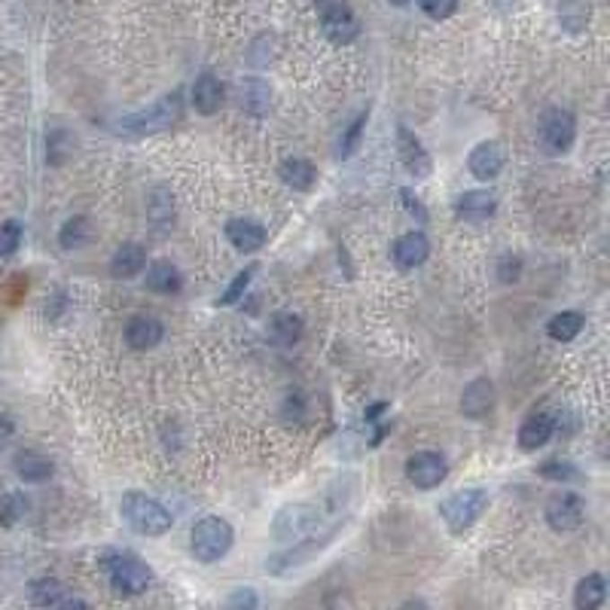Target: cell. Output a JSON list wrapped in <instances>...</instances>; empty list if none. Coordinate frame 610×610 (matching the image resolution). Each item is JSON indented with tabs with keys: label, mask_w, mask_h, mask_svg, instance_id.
<instances>
[{
	"label": "cell",
	"mask_w": 610,
	"mask_h": 610,
	"mask_svg": "<svg viewBox=\"0 0 610 610\" xmlns=\"http://www.w3.org/2000/svg\"><path fill=\"white\" fill-rule=\"evenodd\" d=\"M272 34H260L257 40L251 43V49H247V65L251 67H266L269 61H272Z\"/></svg>",
	"instance_id": "74e56055"
},
{
	"label": "cell",
	"mask_w": 610,
	"mask_h": 610,
	"mask_svg": "<svg viewBox=\"0 0 610 610\" xmlns=\"http://www.w3.org/2000/svg\"><path fill=\"white\" fill-rule=\"evenodd\" d=\"M223 104V83L214 74H202L192 83V107H196L202 117L217 113Z\"/></svg>",
	"instance_id": "7402d4cb"
},
{
	"label": "cell",
	"mask_w": 610,
	"mask_h": 610,
	"mask_svg": "<svg viewBox=\"0 0 610 610\" xmlns=\"http://www.w3.org/2000/svg\"><path fill=\"white\" fill-rule=\"evenodd\" d=\"M559 22H561V28L570 31V34L583 31L589 25V0H561Z\"/></svg>",
	"instance_id": "1f68e13d"
},
{
	"label": "cell",
	"mask_w": 610,
	"mask_h": 610,
	"mask_svg": "<svg viewBox=\"0 0 610 610\" xmlns=\"http://www.w3.org/2000/svg\"><path fill=\"white\" fill-rule=\"evenodd\" d=\"M305 333V323L299 314L293 312H275L269 318V336L275 339L278 345H296Z\"/></svg>",
	"instance_id": "484cf974"
},
{
	"label": "cell",
	"mask_w": 610,
	"mask_h": 610,
	"mask_svg": "<svg viewBox=\"0 0 610 610\" xmlns=\"http://www.w3.org/2000/svg\"><path fill=\"white\" fill-rule=\"evenodd\" d=\"M226 238L235 251L242 253H257L262 244H266V229L260 226L257 220H247V217H233L226 223Z\"/></svg>",
	"instance_id": "e0dca14e"
},
{
	"label": "cell",
	"mask_w": 610,
	"mask_h": 610,
	"mask_svg": "<svg viewBox=\"0 0 610 610\" xmlns=\"http://www.w3.org/2000/svg\"><path fill=\"white\" fill-rule=\"evenodd\" d=\"M19 244H22V223L6 220L4 226H0V257H13V253L19 251Z\"/></svg>",
	"instance_id": "f35d334b"
},
{
	"label": "cell",
	"mask_w": 610,
	"mask_h": 610,
	"mask_svg": "<svg viewBox=\"0 0 610 610\" xmlns=\"http://www.w3.org/2000/svg\"><path fill=\"white\" fill-rule=\"evenodd\" d=\"M491 406H494V385L489 378H473L464 388V393H461V412H464L467 419L480 421L491 412Z\"/></svg>",
	"instance_id": "d6986e66"
},
{
	"label": "cell",
	"mask_w": 610,
	"mask_h": 610,
	"mask_svg": "<svg viewBox=\"0 0 610 610\" xmlns=\"http://www.w3.org/2000/svg\"><path fill=\"white\" fill-rule=\"evenodd\" d=\"M122 516H126V522L137 535H146V537H162L165 531H172V522H174L172 513H168L156 498L141 491H128L126 498H122Z\"/></svg>",
	"instance_id": "3957f363"
},
{
	"label": "cell",
	"mask_w": 610,
	"mask_h": 610,
	"mask_svg": "<svg viewBox=\"0 0 610 610\" xmlns=\"http://www.w3.org/2000/svg\"><path fill=\"white\" fill-rule=\"evenodd\" d=\"M607 598V583L601 574H589L583 577L580 583H577V592H574V605L580 610H596L605 605Z\"/></svg>",
	"instance_id": "83f0119b"
},
{
	"label": "cell",
	"mask_w": 610,
	"mask_h": 610,
	"mask_svg": "<svg viewBox=\"0 0 610 610\" xmlns=\"http://www.w3.org/2000/svg\"><path fill=\"white\" fill-rule=\"evenodd\" d=\"M397 153H400V162H403L406 172L412 177H419V181H421V177H428L430 168H434V162H430L428 150L421 146V141L403 126L397 128Z\"/></svg>",
	"instance_id": "7c38bea8"
},
{
	"label": "cell",
	"mask_w": 610,
	"mask_h": 610,
	"mask_svg": "<svg viewBox=\"0 0 610 610\" xmlns=\"http://www.w3.org/2000/svg\"><path fill=\"white\" fill-rule=\"evenodd\" d=\"M235 544V531L233 525L220 516H208V519H199L192 525V535H190V550L196 555V561L202 565H214L220 561L223 555L233 550Z\"/></svg>",
	"instance_id": "7a4b0ae2"
},
{
	"label": "cell",
	"mask_w": 610,
	"mask_h": 610,
	"mask_svg": "<svg viewBox=\"0 0 610 610\" xmlns=\"http://www.w3.org/2000/svg\"><path fill=\"white\" fill-rule=\"evenodd\" d=\"M28 513V498L19 491H10L0 498V525H15L22 522Z\"/></svg>",
	"instance_id": "836d02e7"
},
{
	"label": "cell",
	"mask_w": 610,
	"mask_h": 610,
	"mask_svg": "<svg viewBox=\"0 0 610 610\" xmlns=\"http://www.w3.org/2000/svg\"><path fill=\"white\" fill-rule=\"evenodd\" d=\"M555 434V415L550 412H535L531 419H525L519 428V446L525 452H537L540 446H546Z\"/></svg>",
	"instance_id": "ffe728a7"
},
{
	"label": "cell",
	"mask_w": 610,
	"mask_h": 610,
	"mask_svg": "<svg viewBox=\"0 0 610 610\" xmlns=\"http://www.w3.org/2000/svg\"><path fill=\"white\" fill-rule=\"evenodd\" d=\"M537 473L544 476V480H553V482H570V480H577V467L570 464V461H559V458L544 461V464L537 467Z\"/></svg>",
	"instance_id": "d590c367"
},
{
	"label": "cell",
	"mask_w": 610,
	"mask_h": 610,
	"mask_svg": "<svg viewBox=\"0 0 610 610\" xmlns=\"http://www.w3.org/2000/svg\"><path fill=\"white\" fill-rule=\"evenodd\" d=\"M13 437V421L10 419H4V415H0V446L6 443V439Z\"/></svg>",
	"instance_id": "ee69618b"
},
{
	"label": "cell",
	"mask_w": 610,
	"mask_h": 610,
	"mask_svg": "<svg viewBox=\"0 0 610 610\" xmlns=\"http://www.w3.org/2000/svg\"><path fill=\"white\" fill-rule=\"evenodd\" d=\"M92 235H95V229H92L89 217H71L61 226L58 242L65 251H80V247H86L92 242Z\"/></svg>",
	"instance_id": "f546056e"
},
{
	"label": "cell",
	"mask_w": 610,
	"mask_h": 610,
	"mask_svg": "<svg viewBox=\"0 0 610 610\" xmlns=\"http://www.w3.org/2000/svg\"><path fill=\"white\" fill-rule=\"evenodd\" d=\"M15 473H19V480H25V482H46L52 476V461L40 452L25 449L15 455Z\"/></svg>",
	"instance_id": "4316f807"
},
{
	"label": "cell",
	"mask_w": 610,
	"mask_h": 610,
	"mask_svg": "<svg viewBox=\"0 0 610 610\" xmlns=\"http://www.w3.org/2000/svg\"><path fill=\"white\" fill-rule=\"evenodd\" d=\"M321 513L312 504H287L278 509L272 522V537L275 540H303L318 528Z\"/></svg>",
	"instance_id": "ba28073f"
},
{
	"label": "cell",
	"mask_w": 610,
	"mask_h": 610,
	"mask_svg": "<svg viewBox=\"0 0 610 610\" xmlns=\"http://www.w3.org/2000/svg\"><path fill=\"white\" fill-rule=\"evenodd\" d=\"M537 135H540V146H544L550 156H561V153H568L570 144H574V137H577L574 113L565 111V107H550V111H546L537 122Z\"/></svg>",
	"instance_id": "52a82bcc"
},
{
	"label": "cell",
	"mask_w": 610,
	"mask_h": 610,
	"mask_svg": "<svg viewBox=\"0 0 610 610\" xmlns=\"http://www.w3.org/2000/svg\"><path fill=\"white\" fill-rule=\"evenodd\" d=\"M494 211H498V199L485 190L461 192L458 202H455V217L464 223H482V220H489Z\"/></svg>",
	"instance_id": "9a60e30c"
},
{
	"label": "cell",
	"mask_w": 610,
	"mask_h": 610,
	"mask_svg": "<svg viewBox=\"0 0 610 610\" xmlns=\"http://www.w3.org/2000/svg\"><path fill=\"white\" fill-rule=\"evenodd\" d=\"M238 104L251 117H266L269 107H272V89L260 76H247V80L238 83Z\"/></svg>",
	"instance_id": "ac0fdd59"
},
{
	"label": "cell",
	"mask_w": 610,
	"mask_h": 610,
	"mask_svg": "<svg viewBox=\"0 0 610 610\" xmlns=\"http://www.w3.org/2000/svg\"><path fill=\"white\" fill-rule=\"evenodd\" d=\"M519 275H522V260L519 257H513V253L500 257V262H498V278H500V281L516 284V281H519Z\"/></svg>",
	"instance_id": "60d3db41"
},
{
	"label": "cell",
	"mask_w": 610,
	"mask_h": 610,
	"mask_svg": "<svg viewBox=\"0 0 610 610\" xmlns=\"http://www.w3.org/2000/svg\"><path fill=\"white\" fill-rule=\"evenodd\" d=\"M257 269H260V266H247V269H242V272H238V275L233 278V284H229L226 293H223L217 303H220V305H233V303H238V299L244 296V290L251 287V281H253V275H257Z\"/></svg>",
	"instance_id": "e575fe53"
},
{
	"label": "cell",
	"mask_w": 610,
	"mask_h": 610,
	"mask_svg": "<svg viewBox=\"0 0 610 610\" xmlns=\"http://www.w3.org/2000/svg\"><path fill=\"white\" fill-rule=\"evenodd\" d=\"M400 196H403V205H406V211L412 214V217H419L421 223L428 220V211H424V205L412 196V190H400Z\"/></svg>",
	"instance_id": "7bdbcfd3"
},
{
	"label": "cell",
	"mask_w": 610,
	"mask_h": 610,
	"mask_svg": "<svg viewBox=\"0 0 610 610\" xmlns=\"http://www.w3.org/2000/svg\"><path fill=\"white\" fill-rule=\"evenodd\" d=\"M226 605L229 607H257L260 598H257V592H253V589H238V592H233V596H229Z\"/></svg>",
	"instance_id": "b9f144b4"
},
{
	"label": "cell",
	"mask_w": 610,
	"mask_h": 610,
	"mask_svg": "<svg viewBox=\"0 0 610 610\" xmlns=\"http://www.w3.org/2000/svg\"><path fill=\"white\" fill-rule=\"evenodd\" d=\"M314 10H318L321 28H323V34H327L330 43L349 46V43L358 40L360 22H358V15H354L349 0H318Z\"/></svg>",
	"instance_id": "8992f818"
},
{
	"label": "cell",
	"mask_w": 610,
	"mask_h": 610,
	"mask_svg": "<svg viewBox=\"0 0 610 610\" xmlns=\"http://www.w3.org/2000/svg\"><path fill=\"white\" fill-rule=\"evenodd\" d=\"M583 323L586 318L580 312H559L546 323V333H550V339H555V342H574V339L580 336Z\"/></svg>",
	"instance_id": "f1b7e54d"
},
{
	"label": "cell",
	"mask_w": 610,
	"mask_h": 610,
	"mask_svg": "<svg viewBox=\"0 0 610 610\" xmlns=\"http://www.w3.org/2000/svg\"><path fill=\"white\" fill-rule=\"evenodd\" d=\"M144 269H146V251H144V244H135V242H126L111 260L113 278H135V275H141Z\"/></svg>",
	"instance_id": "cb8c5ba5"
},
{
	"label": "cell",
	"mask_w": 610,
	"mask_h": 610,
	"mask_svg": "<svg viewBox=\"0 0 610 610\" xmlns=\"http://www.w3.org/2000/svg\"><path fill=\"white\" fill-rule=\"evenodd\" d=\"M544 513H546V525H550L553 531H559V535H565V531L580 528L586 507H583V498H580V494H574V491H559V494H553V498L546 500V509H544Z\"/></svg>",
	"instance_id": "30bf717a"
},
{
	"label": "cell",
	"mask_w": 610,
	"mask_h": 610,
	"mask_svg": "<svg viewBox=\"0 0 610 610\" xmlns=\"http://www.w3.org/2000/svg\"><path fill=\"white\" fill-rule=\"evenodd\" d=\"M364 126H367V111L364 113H358L354 117V122L349 128H345V135H342V141H339V159H349L354 150H358V144H360V135H364Z\"/></svg>",
	"instance_id": "8d00e7d4"
},
{
	"label": "cell",
	"mask_w": 610,
	"mask_h": 610,
	"mask_svg": "<svg viewBox=\"0 0 610 610\" xmlns=\"http://www.w3.org/2000/svg\"><path fill=\"white\" fill-rule=\"evenodd\" d=\"M104 570H107V580H111L113 592L122 598L141 596V592L150 589V583H153V570L146 568V561H141L137 555H131V553L107 555Z\"/></svg>",
	"instance_id": "277c9868"
},
{
	"label": "cell",
	"mask_w": 610,
	"mask_h": 610,
	"mask_svg": "<svg viewBox=\"0 0 610 610\" xmlns=\"http://www.w3.org/2000/svg\"><path fill=\"white\" fill-rule=\"evenodd\" d=\"M177 119H181V92H172V95H162L159 102L150 104L146 111L122 117L117 131L126 137H146V135H159V131L172 128Z\"/></svg>",
	"instance_id": "6da1fadb"
},
{
	"label": "cell",
	"mask_w": 610,
	"mask_h": 610,
	"mask_svg": "<svg viewBox=\"0 0 610 610\" xmlns=\"http://www.w3.org/2000/svg\"><path fill=\"white\" fill-rule=\"evenodd\" d=\"M458 4L461 0H421V10L428 19L443 22V19H452V15L458 13Z\"/></svg>",
	"instance_id": "ab89813d"
},
{
	"label": "cell",
	"mask_w": 610,
	"mask_h": 610,
	"mask_svg": "<svg viewBox=\"0 0 610 610\" xmlns=\"http://www.w3.org/2000/svg\"><path fill=\"white\" fill-rule=\"evenodd\" d=\"M162 336H165V327H162V323L153 318V314H135V318L128 321V327H126V342L135 351L156 349V345L162 342Z\"/></svg>",
	"instance_id": "2e32d148"
},
{
	"label": "cell",
	"mask_w": 610,
	"mask_h": 610,
	"mask_svg": "<svg viewBox=\"0 0 610 610\" xmlns=\"http://www.w3.org/2000/svg\"><path fill=\"white\" fill-rule=\"evenodd\" d=\"M28 596L34 605H40V607H61L65 605V586H61L58 580H52V577H40V580H34L31 583V589H28Z\"/></svg>",
	"instance_id": "4dcf8cb0"
},
{
	"label": "cell",
	"mask_w": 610,
	"mask_h": 610,
	"mask_svg": "<svg viewBox=\"0 0 610 610\" xmlns=\"http://www.w3.org/2000/svg\"><path fill=\"white\" fill-rule=\"evenodd\" d=\"M146 287H150L153 293H165V296L181 293L183 290L181 269L168 260H153L150 266H146Z\"/></svg>",
	"instance_id": "44dd1931"
},
{
	"label": "cell",
	"mask_w": 610,
	"mask_h": 610,
	"mask_svg": "<svg viewBox=\"0 0 610 610\" xmlns=\"http://www.w3.org/2000/svg\"><path fill=\"white\" fill-rule=\"evenodd\" d=\"M504 162H507L504 146H500L498 141H482L470 150L467 168L476 181H491V177H498L500 172H504Z\"/></svg>",
	"instance_id": "8fae6325"
},
{
	"label": "cell",
	"mask_w": 610,
	"mask_h": 610,
	"mask_svg": "<svg viewBox=\"0 0 610 610\" xmlns=\"http://www.w3.org/2000/svg\"><path fill=\"white\" fill-rule=\"evenodd\" d=\"M46 146H49V150H46V159H49L52 165H61V162L74 153V135L65 128H56L49 137H46Z\"/></svg>",
	"instance_id": "d6a6232c"
},
{
	"label": "cell",
	"mask_w": 610,
	"mask_h": 610,
	"mask_svg": "<svg viewBox=\"0 0 610 610\" xmlns=\"http://www.w3.org/2000/svg\"><path fill=\"white\" fill-rule=\"evenodd\" d=\"M449 476V464L439 452H415L406 461V480L415 485L419 491L437 489L439 482Z\"/></svg>",
	"instance_id": "9c48e42d"
},
{
	"label": "cell",
	"mask_w": 610,
	"mask_h": 610,
	"mask_svg": "<svg viewBox=\"0 0 610 610\" xmlns=\"http://www.w3.org/2000/svg\"><path fill=\"white\" fill-rule=\"evenodd\" d=\"M146 217H150L153 229H159V233H165V229H172L174 223V196L168 187H159L153 190L150 202H146Z\"/></svg>",
	"instance_id": "d4e9b609"
},
{
	"label": "cell",
	"mask_w": 610,
	"mask_h": 610,
	"mask_svg": "<svg viewBox=\"0 0 610 610\" xmlns=\"http://www.w3.org/2000/svg\"><path fill=\"white\" fill-rule=\"evenodd\" d=\"M278 174H281V181L287 183L290 190H296V192H308L314 187V181H318V168H314L312 162L303 159V156L284 159L281 168H278Z\"/></svg>",
	"instance_id": "603a6c76"
},
{
	"label": "cell",
	"mask_w": 610,
	"mask_h": 610,
	"mask_svg": "<svg viewBox=\"0 0 610 610\" xmlns=\"http://www.w3.org/2000/svg\"><path fill=\"white\" fill-rule=\"evenodd\" d=\"M428 257H430V242L424 233H406L393 244V262H397V269H403V272L419 269L421 262H428Z\"/></svg>",
	"instance_id": "5bb4252c"
},
{
	"label": "cell",
	"mask_w": 610,
	"mask_h": 610,
	"mask_svg": "<svg viewBox=\"0 0 610 610\" xmlns=\"http://www.w3.org/2000/svg\"><path fill=\"white\" fill-rule=\"evenodd\" d=\"M388 4H391V6H409L412 0H388Z\"/></svg>",
	"instance_id": "f6af8a7d"
},
{
	"label": "cell",
	"mask_w": 610,
	"mask_h": 610,
	"mask_svg": "<svg viewBox=\"0 0 610 610\" xmlns=\"http://www.w3.org/2000/svg\"><path fill=\"white\" fill-rule=\"evenodd\" d=\"M330 540H333V535H323V540H303V544H296L293 550L272 555V559L266 561V570H269V574H278V577L290 574L293 568H303L314 553H321L323 546L330 544Z\"/></svg>",
	"instance_id": "4fadbf2b"
},
{
	"label": "cell",
	"mask_w": 610,
	"mask_h": 610,
	"mask_svg": "<svg viewBox=\"0 0 610 610\" xmlns=\"http://www.w3.org/2000/svg\"><path fill=\"white\" fill-rule=\"evenodd\" d=\"M489 509V491L485 489H461L449 494L439 504V516L452 528V535H464L467 528H473L480 522V516Z\"/></svg>",
	"instance_id": "5b68a950"
}]
</instances>
